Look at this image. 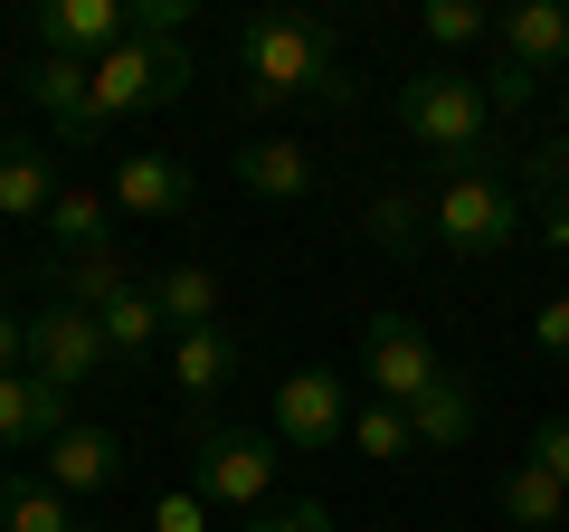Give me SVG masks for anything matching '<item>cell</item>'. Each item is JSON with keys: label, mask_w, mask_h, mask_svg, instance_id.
<instances>
[{"label": "cell", "mask_w": 569, "mask_h": 532, "mask_svg": "<svg viewBox=\"0 0 569 532\" xmlns=\"http://www.w3.org/2000/svg\"><path fill=\"white\" fill-rule=\"evenodd\" d=\"M351 105L342 77V39H332L313 10H257L238 29V105L247 115H276V105Z\"/></svg>", "instance_id": "6da1fadb"}, {"label": "cell", "mask_w": 569, "mask_h": 532, "mask_svg": "<svg viewBox=\"0 0 569 532\" xmlns=\"http://www.w3.org/2000/svg\"><path fill=\"white\" fill-rule=\"evenodd\" d=\"M399 124H408V144L437 152L447 171H475V152H485V134H493V96L466 67H418V77L399 86Z\"/></svg>", "instance_id": "7a4b0ae2"}, {"label": "cell", "mask_w": 569, "mask_h": 532, "mask_svg": "<svg viewBox=\"0 0 569 532\" xmlns=\"http://www.w3.org/2000/svg\"><path fill=\"white\" fill-rule=\"evenodd\" d=\"M171 96H190V48L181 39H123L114 58H96V96H86V115L58 144H96L104 124L142 115V105H171Z\"/></svg>", "instance_id": "3957f363"}, {"label": "cell", "mask_w": 569, "mask_h": 532, "mask_svg": "<svg viewBox=\"0 0 569 532\" xmlns=\"http://www.w3.org/2000/svg\"><path fill=\"white\" fill-rule=\"evenodd\" d=\"M493 39H503V67H493L485 96H493V115H522L541 96V77L569 67V0H522V10L493 20Z\"/></svg>", "instance_id": "277c9868"}, {"label": "cell", "mask_w": 569, "mask_h": 532, "mask_svg": "<svg viewBox=\"0 0 569 532\" xmlns=\"http://www.w3.org/2000/svg\"><path fill=\"white\" fill-rule=\"evenodd\" d=\"M522 238V200L493 171H447L437 181V247L447 257H503Z\"/></svg>", "instance_id": "5b68a950"}, {"label": "cell", "mask_w": 569, "mask_h": 532, "mask_svg": "<svg viewBox=\"0 0 569 532\" xmlns=\"http://www.w3.org/2000/svg\"><path fill=\"white\" fill-rule=\"evenodd\" d=\"M190 485H200L209 504H228V513H266V494H276V437H257V428H200V447H190Z\"/></svg>", "instance_id": "8992f818"}, {"label": "cell", "mask_w": 569, "mask_h": 532, "mask_svg": "<svg viewBox=\"0 0 569 532\" xmlns=\"http://www.w3.org/2000/svg\"><path fill=\"white\" fill-rule=\"evenodd\" d=\"M361 381L380 390V400H399V410H408V400H427V390L447 381V362H437V343H427L408 314L380 305V314L361 324Z\"/></svg>", "instance_id": "52a82bcc"}, {"label": "cell", "mask_w": 569, "mask_h": 532, "mask_svg": "<svg viewBox=\"0 0 569 532\" xmlns=\"http://www.w3.org/2000/svg\"><path fill=\"white\" fill-rule=\"evenodd\" d=\"M332 437H351V381L342 371H284L276 381V447L323 456Z\"/></svg>", "instance_id": "ba28073f"}, {"label": "cell", "mask_w": 569, "mask_h": 532, "mask_svg": "<svg viewBox=\"0 0 569 532\" xmlns=\"http://www.w3.org/2000/svg\"><path fill=\"white\" fill-rule=\"evenodd\" d=\"M104 362H114V352H104V324L86 305H39V314H29V371H39L48 390L96 381Z\"/></svg>", "instance_id": "9c48e42d"}, {"label": "cell", "mask_w": 569, "mask_h": 532, "mask_svg": "<svg viewBox=\"0 0 569 532\" xmlns=\"http://www.w3.org/2000/svg\"><path fill=\"white\" fill-rule=\"evenodd\" d=\"M29 39L58 48V58H114L133 39V10L123 0H48L39 20H29Z\"/></svg>", "instance_id": "30bf717a"}, {"label": "cell", "mask_w": 569, "mask_h": 532, "mask_svg": "<svg viewBox=\"0 0 569 532\" xmlns=\"http://www.w3.org/2000/svg\"><path fill=\"white\" fill-rule=\"evenodd\" d=\"M200 200V181H190V162H171V152H123L114 162V209L123 219H181V209Z\"/></svg>", "instance_id": "8fae6325"}, {"label": "cell", "mask_w": 569, "mask_h": 532, "mask_svg": "<svg viewBox=\"0 0 569 532\" xmlns=\"http://www.w3.org/2000/svg\"><path fill=\"white\" fill-rule=\"evenodd\" d=\"M67 428H77V418H67V390H48L39 371H10V381H0V456L58 447Z\"/></svg>", "instance_id": "7c38bea8"}, {"label": "cell", "mask_w": 569, "mask_h": 532, "mask_svg": "<svg viewBox=\"0 0 569 532\" xmlns=\"http://www.w3.org/2000/svg\"><path fill=\"white\" fill-rule=\"evenodd\" d=\"M238 181H247V200H276V209H295V200H313V152L295 144V134H247V152H238Z\"/></svg>", "instance_id": "4fadbf2b"}, {"label": "cell", "mask_w": 569, "mask_h": 532, "mask_svg": "<svg viewBox=\"0 0 569 532\" xmlns=\"http://www.w3.org/2000/svg\"><path fill=\"white\" fill-rule=\"evenodd\" d=\"M58 152L48 144H0V219L20 228H48V209H58Z\"/></svg>", "instance_id": "5bb4252c"}, {"label": "cell", "mask_w": 569, "mask_h": 532, "mask_svg": "<svg viewBox=\"0 0 569 532\" xmlns=\"http://www.w3.org/2000/svg\"><path fill=\"white\" fill-rule=\"evenodd\" d=\"M238 371H247V343H238L228 324H209V333H171V390H181V400H219Z\"/></svg>", "instance_id": "9a60e30c"}, {"label": "cell", "mask_w": 569, "mask_h": 532, "mask_svg": "<svg viewBox=\"0 0 569 532\" xmlns=\"http://www.w3.org/2000/svg\"><path fill=\"white\" fill-rule=\"evenodd\" d=\"M48 456V485L67 494V504H77V494H104L123 475V437L114 428H67L58 447H39Z\"/></svg>", "instance_id": "2e32d148"}, {"label": "cell", "mask_w": 569, "mask_h": 532, "mask_svg": "<svg viewBox=\"0 0 569 532\" xmlns=\"http://www.w3.org/2000/svg\"><path fill=\"white\" fill-rule=\"evenodd\" d=\"M493 504H503V523L512 532H569V485L550 466H503V485H493Z\"/></svg>", "instance_id": "e0dca14e"}, {"label": "cell", "mask_w": 569, "mask_h": 532, "mask_svg": "<svg viewBox=\"0 0 569 532\" xmlns=\"http://www.w3.org/2000/svg\"><path fill=\"white\" fill-rule=\"evenodd\" d=\"M20 86H29V105L48 115V134H67V124L86 115V96H96V58H58V48H39Z\"/></svg>", "instance_id": "ac0fdd59"}, {"label": "cell", "mask_w": 569, "mask_h": 532, "mask_svg": "<svg viewBox=\"0 0 569 532\" xmlns=\"http://www.w3.org/2000/svg\"><path fill=\"white\" fill-rule=\"evenodd\" d=\"M475 418H485V400H475V381H456V371L427 390V400H408V437H418V447H466Z\"/></svg>", "instance_id": "d6986e66"}, {"label": "cell", "mask_w": 569, "mask_h": 532, "mask_svg": "<svg viewBox=\"0 0 569 532\" xmlns=\"http://www.w3.org/2000/svg\"><path fill=\"white\" fill-rule=\"evenodd\" d=\"M96 324H104V352H114V362H152V343H162V305H152V286H142V276H133V286H123V295H104V305H96Z\"/></svg>", "instance_id": "ffe728a7"}, {"label": "cell", "mask_w": 569, "mask_h": 532, "mask_svg": "<svg viewBox=\"0 0 569 532\" xmlns=\"http://www.w3.org/2000/svg\"><path fill=\"white\" fill-rule=\"evenodd\" d=\"M152 305H162L171 333H209V324H219V276H209L200 257H181V266L152 276Z\"/></svg>", "instance_id": "44dd1931"}, {"label": "cell", "mask_w": 569, "mask_h": 532, "mask_svg": "<svg viewBox=\"0 0 569 532\" xmlns=\"http://www.w3.org/2000/svg\"><path fill=\"white\" fill-rule=\"evenodd\" d=\"M114 219H123V209L104 200V190H58V209H48V247H58V257H96V247H114Z\"/></svg>", "instance_id": "7402d4cb"}, {"label": "cell", "mask_w": 569, "mask_h": 532, "mask_svg": "<svg viewBox=\"0 0 569 532\" xmlns=\"http://www.w3.org/2000/svg\"><path fill=\"white\" fill-rule=\"evenodd\" d=\"M427 238H437V200H418V190H380L370 200V247L380 257H427Z\"/></svg>", "instance_id": "603a6c76"}, {"label": "cell", "mask_w": 569, "mask_h": 532, "mask_svg": "<svg viewBox=\"0 0 569 532\" xmlns=\"http://www.w3.org/2000/svg\"><path fill=\"white\" fill-rule=\"evenodd\" d=\"M48 286H58V305H86V314H96L104 295H123L133 276H123L114 247H96V257H58V266H48Z\"/></svg>", "instance_id": "cb8c5ba5"}, {"label": "cell", "mask_w": 569, "mask_h": 532, "mask_svg": "<svg viewBox=\"0 0 569 532\" xmlns=\"http://www.w3.org/2000/svg\"><path fill=\"white\" fill-rule=\"evenodd\" d=\"M0 532H86V523L58 485H29L20 475V485H0Z\"/></svg>", "instance_id": "d4e9b609"}, {"label": "cell", "mask_w": 569, "mask_h": 532, "mask_svg": "<svg viewBox=\"0 0 569 532\" xmlns=\"http://www.w3.org/2000/svg\"><path fill=\"white\" fill-rule=\"evenodd\" d=\"M351 447H361L370 466H399V456H418L408 410H399V400H370V410H351Z\"/></svg>", "instance_id": "484cf974"}, {"label": "cell", "mask_w": 569, "mask_h": 532, "mask_svg": "<svg viewBox=\"0 0 569 532\" xmlns=\"http://www.w3.org/2000/svg\"><path fill=\"white\" fill-rule=\"evenodd\" d=\"M522 181H531V200H541V219L569 209V134H550V144L522 152Z\"/></svg>", "instance_id": "4316f807"}, {"label": "cell", "mask_w": 569, "mask_h": 532, "mask_svg": "<svg viewBox=\"0 0 569 532\" xmlns=\"http://www.w3.org/2000/svg\"><path fill=\"white\" fill-rule=\"evenodd\" d=\"M427 39H437V48H485L493 20L475 10V0H427Z\"/></svg>", "instance_id": "83f0119b"}, {"label": "cell", "mask_w": 569, "mask_h": 532, "mask_svg": "<svg viewBox=\"0 0 569 532\" xmlns=\"http://www.w3.org/2000/svg\"><path fill=\"white\" fill-rule=\"evenodd\" d=\"M152 532H209V494H200V485H162V504H152Z\"/></svg>", "instance_id": "f1b7e54d"}, {"label": "cell", "mask_w": 569, "mask_h": 532, "mask_svg": "<svg viewBox=\"0 0 569 532\" xmlns=\"http://www.w3.org/2000/svg\"><path fill=\"white\" fill-rule=\"evenodd\" d=\"M247 532H332V504H266Z\"/></svg>", "instance_id": "f546056e"}, {"label": "cell", "mask_w": 569, "mask_h": 532, "mask_svg": "<svg viewBox=\"0 0 569 532\" xmlns=\"http://www.w3.org/2000/svg\"><path fill=\"white\" fill-rule=\"evenodd\" d=\"M190 0H133V39H181Z\"/></svg>", "instance_id": "4dcf8cb0"}, {"label": "cell", "mask_w": 569, "mask_h": 532, "mask_svg": "<svg viewBox=\"0 0 569 532\" xmlns=\"http://www.w3.org/2000/svg\"><path fill=\"white\" fill-rule=\"evenodd\" d=\"M531 466H550L569 485V418H541V428H531Z\"/></svg>", "instance_id": "1f68e13d"}, {"label": "cell", "mask_w": 569, "mask_h": 532, "mask_svg": "<svg viewBox=\"0 0 569 532\" xmlns=\"http://www.w3.org/2000/svg\"><path fill=\"white\" fill-rule=\"evenodd\" d=\"M531 343H541V352H560V362H569V295H550V305L531 314Z\"/></svg>", "instance_id": "d6a6232c"}, {"label": "cell", "mask_w": 569, "mask_h": 532, "mask_svg": "<svg viewBox=\"0 0 569 532\" xmlns=\"http://www.w3.org/2000/svg\"><path fill=\"white\" fill-rule=\"evenodd\" d=\"M29 371V314H0V381Z\"/></svg>", "instance_id": "836d02e7"}, {"label": "cell", "mask_w": 569, "mask_h": 532, "mask_svg": "<svg viewBox=\"0 0 569 532\" xmlns=\"http://www.w3.org/2000/svg\"><path fill=\"white\" fill-rule=\"evenodd\" d=\"M541 238H550V247L569 257V209H550V219H541Z\"/></svg>", "instance_id": "e575fe53"}]
</instances>
